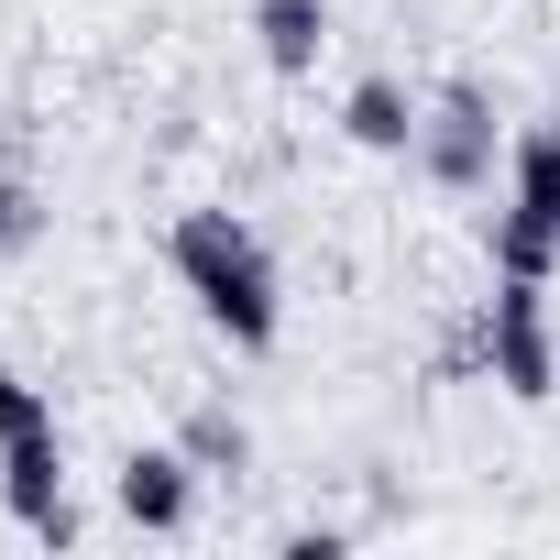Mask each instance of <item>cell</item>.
<instances>
[{"label": "cell", "instance_id": "obj_1", "mask_svg": "<svg viewBox=\"0 0 560 560\" xmlns=\"http://www.w3.org/2000/svg\"><path fill=\"white\" fill-rule=\"evenodd\" d=\"M165 264H176V287L198 298V319H209L231 352H264L275 330H287V275H275V242H264L242 209H176Z\"/></svg>", "mask_w": 560, "mask_h": 560}, {"label": "cell", "instance_id": "obj_2", "mask_svg": "<svg viewBox=\"0 0 560 560\" xmlns=\"http://www.w3.org/2000/svg\"><path fill=\"white\" fill-rule=\"evenodd\" d=\"M0 505H12L23 538L67 549L78 538V505H67V429H56V396L34 374H0Z\"/></svg>", "mask_w": 560, "mask_h": 560}, {"label": "cell", "instance_id": "obj_3", "mask_svg": "<svg viewBox=\"0 0 560 560\" xmlns=\"http://www.w3.org/2000/svg\"><path fill=\"white\" fill-rule=\"evenodd\" d=\"M494 275H560V121H527V132L505 143Z\"/></svg>", "mask_w": 560, "mask_h": 560}, {"label": "cell", "instance_id": "obj_4", "mask_svg": "<svg viewBox=\"0 0 560 560\" xmlns=\"http://www.w3.org/2000/svg\"><path fill=\"white\" fill-rule=\"evenodd\" d=\"M472 330H483V374L516 396V407H538L549 385H560V330H549V275H494V298L472 308Z\"/></svg>", "mask_w": 560, "mask_h": 560}, {"label": "cell", "instance_id": "obj_5", "mask_svg": "<svg viewBox=\"0 0 560 560\" xmlns=\"http://www.w3.org/2000/svg\"><path fill=\"white\" fill-rule=\"evenodd\" d=\"M494 165H505L494 89H483V78H451V89H429V110H418V176H429L440 198H472V187H494Z\"/></svg>", "mask_w": 560, "mask_h": 560}, {"label": "cell", "instance_id": "obj_6", "mask_svg": "<svg viewBox=\"0 0 560 560\" xmlns=\"http://www.w3.org/2000/svg\"><path fill=\"white\" fill-rule=\"evenodd\" d=\"M110 505H121V527H143V538H176L187 516H198V462L165 440V451H132L121 472H110Z\"/></svg>", "mask_w": 560, "mask_h": 560}, {"label": "cell", "instance_id": "obj_7", "mask_svg": "<svg viewBox=\"0 0 560 560\" xmlns=\"http://www.w3.org/2000/svg\"><path fill=\"white\" fill-rule=\"evenodd\" d=\"M418 110H429V100H418L407 78H385V67H374V78H352L341 132H352L363 154H418Z\"/></svg>", "mask_w": 560, "mask_h": 560}, {"label": "cell", "instance_id": "obj_8", "mask_svg": "<svg viewBox=\"0 0 560 560\" xmlns=\"http://www.w3.org/2000/svg\"><path fill=\"white\" fill-rule=\"evenodd\" d=\"M253 45L275 78H308L330 56V0H253Z\"/></svg>", "mask_w": 560, "mask_h": 560}, {"label": "cell", "instance_id": "obj_9", "mask_svg": "<svg viewBox=\"0 0 560 560\" xmlns=\"http://www.w3.org/2000/svg\"><path fill=\"white\" fill-rule=\"evenodd\" d=\"M176 451H187L198 472H253V429H242V418H231L220 396H198V407H187V429H176Z\"/></svg>", "mask_w": 560, "mask_h": 560}, {"label": "cell", "instance_id": "obj_10", "mask_svg": "<svg viewBox=\"0 0 560 560\" xmlns=\"http://www.w3.org/2000/svg\"><path fill=\"white\" fill-rule=\"evenodd\" d=\"M34 231H45V209H34V187H23L12 165H0V253H23Z\"/></svg>", "mask_w": 560, "mask_h": 560}]
</instances>
